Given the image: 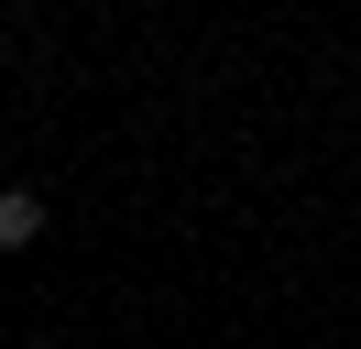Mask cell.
<instances>
[{"mask_svg": "<svg viewBox=\"0 0 361 349\" xmlns=\"http://www.w3.org/2000/svg\"><path fill=\"white\" fill-rule=\"evenodd\" d=\"M44 240V196L33 186H0V251H33Z\"/></svg>", "mask_w": 361, "mask_h": 349, "instance_id": "obj_1", "label": "cell"}]
</instances>
